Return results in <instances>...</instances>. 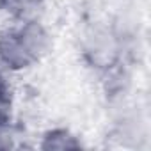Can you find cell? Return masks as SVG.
<instances>
[{"label":"cell","mask_w":151,"mask_h":151,"mask_svg":"<svg viewBox=\"0 0 151 151\" xmlns=\"http://www.w3.org/2000/svg\"><path fill=\"white\" fill-rule=\"evenodd\" d=\"M50 46V36L37 20L18 22L0 32V62L9 69H25L37 62Z\"/></svg>","instance_id":"cell-1"},{"label":"cell","mask_w":151,"mask_h":151,"mask_svg":"<svg viewBox=\"0 0 151 151\" xmlns=\"http://www.w3.org/2000/svg\"><path fill=\"white\" fill-rule=\"evenodd\" d=\"M0 9L18 22L37 20L43 11V0H0Z\"/></svg>","instance_id":"cell-2"},{"label":"cell","mask_w":151,"mask_h":151,"mask_svg":"<svg viewBox=\"0 0 151 151\" xmlns=\"http://www.w3.org/2000/svg\"><path fill=\"white\" fill-rule=\"evenodd\" d=\"M7 105H9V89H7V84L2 77V73H0V121L6 116Z\"/></svg>","instance_id":"cell-3"}]
</instances>
